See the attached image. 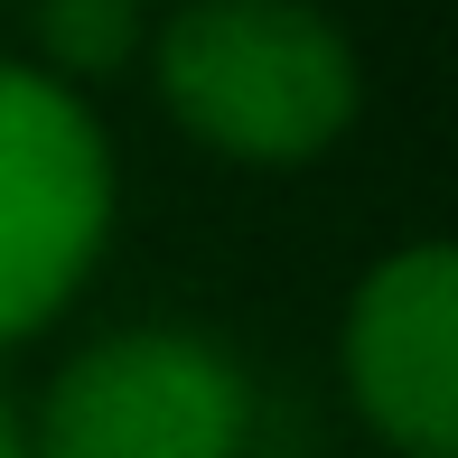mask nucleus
I'll list each match as a JSON object with an SVG mask.
<instances>
[{"label": "nucleus", "mask_w": 458, "mask_h": 458, "mask_svg": "<svg viewBox=\"0 0 458 458\" xmlns=\"http://www.w3.org/2000/svg\"><path fill=\"white\" fill-rule=\"evenodd\" d=\"M150 66L178 131L243 169H300L356 122V47L309 0H187L150 29Z\"/></svg>", "instance_id": "f257e3e1"}, {"label": "nucleus", "mask_w": 458, "mask_h": 458, "mask_svg": "<svg viewBox=\"0 0 458 458\" xmlns=\"http://www.w3.org/2000/svg\"><path fill=\"white\" fill-rule=\"evenodd\" d=\"M113 234V150L85 94L0 66V346L47 327Z\"/></svg>", "instance_id": "f03ea898"}, {"label": "nucleus", "mask_w": 458, "mask_h": 458, "mask_svg": "<svg viewBox=\"0 0 458 458\" xmlns=\"http://www.w3.org/2000/svg\"><path fill=\"white\" fill-rule=\"evenodd\" d=\"M243 374L197 327H122L47 384L29 458H234Z\"/></svg>", "instance_id": "7ed1b4c3"}, {"label": "nucleus", "mask_w": 458, "mask_h": 458, "mask_svg": "<svg viewBox=\"0 0 458 458\" xmlns=\"http://www.w3.org/2000/svg\"><path fill=\"white\" fill-rule=\"evenodd\" d=\"M346 393L403 458H458V262L440 243L365 272L346 309Z\"/></svg>", "instance_id": "20e7f679"}, {"label": "nucleus", "mask_w": 458, "mask_h": 458, "mask_svg": "<svg viewBox=\"0 0 458 458\" xmlns=\"http://www.w3.org/2000/svg\"><path fill=\"white\" fill-rule=\"evenodd\" d=\"M38 56L47 85H103L150 56V0H38Z\"/></svg>", "instance_id": "39448f33"}, {"label": "nucleus", "mask_w": 458, "mask_h": 458, "mask_svg": "<svg viewBox=\"0 0 458 458\" xmlns=\"http://www.w3.org/2000/svg\"><path fill=\"white\" fill-rule=\"evenodd\" d=\"M0 458H29V430L10 421V403H0Z\"/></svg>", "instance_id": "423d86ee"}]
</instances>
